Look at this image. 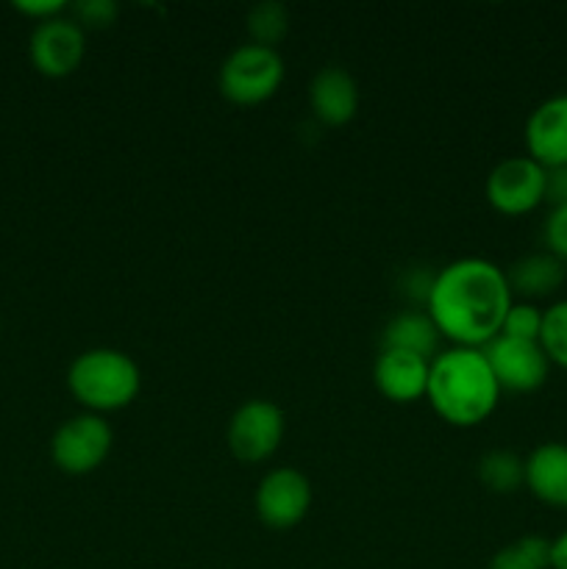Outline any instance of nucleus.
I'll list each match as a JSON object with an SVG mask.
<instances>
[{
	"label": "nucleus",
	"instance_id": "6ab92c4d",
	"mask_svg": "<svg viewBox=\"0 0 567 569\" xmlns=\"http://www.w3.org/2000/svg\"><path fill=\"white\" fill-rule=\"evenodd\" d=\"M289 28V11L287 6L278 3V0H261L253 9L248 11V33L250 42L267 44V48H276L281 42V37Z\"/></svg>",
	"mask_w": 567,
	"mask_h": 569
},
{
	"label": "nucleus",
	"instance_id": "1a4fd4ad",
	"mask_svg": "<svg viewBox=\"0 0 567 569\" xmlns=\"http://www.w3.org/2000/svg\"><path fill=\"white\" fill-rule=\"evenodd\" d=\"M256 517L265 522L267 528H276V531H287L295 528L306 515H309L311 506V483L295 467H278L270 470L259 481L253 495Z\"/></svg>",
	"mask_w": 567,
	"mask_h": 569
},
{
	"label": "nucleus",
	"instance_id": "b1692460",
	"mask_svg": "<svg viewBox=\"0 0 567 569\" xmlns=\"http://www.w3.org/2000/svg\"><path fill=\"white\" fill-rule=\"evenodd\" d=\"M14 9L22 11V14L33 17L37 22H44V20H53V17L64 14L67 3L64 0H17Z\"/></svg>",
	"mask_w": 567,
	"mask_h": 569
},
{
	"label": "nucleus",
	"instance_id": "ddd939ff",
	"mask_svg": "<svg viewBox=\"0 0 567 569\" xmlns=\"http://www.w3.org/2000/svg\"><path fill=\"white\" fill-rule=\"evenodd\" d=\"M309 103L320 122L334 128L345 126L359 111V83L345 67H320L309 83Z\"/></svg>",
	"mask_w": 567,
	"mask_h": 569
},
{
	"label": "nucleus",
	"instance_id": "4be33fe9",
	"mask_svg": "<svg viewBox=\"0 0 567 569\" xmlns=\"http://www.w3.org/2000/svg\"><path fill=\"white\" fill-rule=\"evenodd\" d=\"M543 242L548 253H554L556 259L567 264V200H556L550 206L543 226Z\"/></svg>",
	"mask_w": 567,
	"mask_h": 569
},
{
	"label": "nucleus",
	"instance_id": "a878e982",
	"mask_svg": "<svg viewBox=\"0 0 567 569\" xmlns=\"http://www.w3.org/2000/svg\"><path fill=\"white\" fill-rule=\"evenodd\" d=\"M550 569H567V528L550 539Z\"/></svg>",
	"mask_w": 567,
	"mask_h": 569
},
{
	"label": "nucleus",
	"instance_id": "5701e85b",
	"mask_svg": "<svg viewBox=\"0 0 567 569\" xmlns=\"http://www.w3.org/2000/svg\"><path fill=\"white\" fill-rule=\"evenodd\" d=\"M117 3L115 0H78L72 6V20L87 31V28H103L117 20Z\"/></svg>",
	"mask_w": 567,
	"mask_h": 569
},
{
	"label": "nucleus",
	"instance_id": "0eeeda50",
	"mask_svg": "<svg viewBox=\"0 0 567 569\" xmlns=\"http://www.w3.org/2000/svg\"><path fill=\"white\" fill-rule=\"evenodd\" d=\"M284 428H287L284 411L272 400H245L228 420V450L248 465L265 461L281 445Z\"/></svg>",
	"mask_w": 567,
	"mask_h": 569
},
{
	"label": "nucleus",
	"instance_id": "f03ea898",
	"mask_svg": "<svg viewBox=\"0 0 567 569\" xmlns=\"http://www.w3.org/2000/svg\"><path fill=\"white\" fill-rule=\"evenodd\" d=\"M426 398L445 422L470 428L493 415L500 387L481 348L456 345L431 359Z\"/></svg>",
	"mask_w": 567,
	"mask_h": 569
},
{
	"label": "nucleus",
	"instance_id": "412c9836",
	"mask_svg": "<svg viewBox=\"0 0 567 569\" xmlns=\"http://www.w3.org/2000/svg\"><path fill=\"white\" fill-rule=\"evenodd\" d=\"M543 311L537 303H528V300H515L511 309L506 311V320L500 333L504 337L515 339H531V342H539V331H543Z\"/></svg>",
	"mask_w": 567,
	"mask_h": 569
},
{
	"label": "nucleus",
	"instance_id": "393cba45",
	"mask_svg": "<svg viewBox=\"0 0 567 569\" xmlns=\"http://www.w3.org/2000/svg\"><path fill=\"white\" fill-rule=\"evenodd\" d=\"M548 200H550V203H556V200H567V164L550 172Z\"/></svg>",
	"mask_w": 567,
	"mask_h": 569
},
{
	"label": "nucleus",
	"instance_id": "dca6fc26",
	"mask_svg": "<svg viewBox=\"0 0 567 569\" xmlns=\"http://www.w3.org/2000/svg\"><path fill=\"white\" fill-rule=\"evenodd\" d=\"M439 328L434 326V320L428 317V311H400L384 328V348L406 350V353L422 356V359L431 361V356H437L439 345Z\"/></svg>",
	"mask_w": 567,
	"mask_h": 569
},
{
	"label": "nucleus",
	"instance_id": "423d86ee",
	"mask_svg": "<svg viewBox=\"0 0 567 569\" xmlns=\"http://www.w3.org/2000/svg\"><path fill=\"white\" fill-rule=\"evenodd\" d=\"M111 442H115V433H111L109 422L100 415L83 411L56 428L53 439H50V459L61 472L87 476L103 465Z\"/></svg>",
	"mask_w": 567,
	"mask_h": 569
},
{
	"label": "nucleus",
	"instance_id": "6e6552de",
	"mask_svg": "<svg viewBox=\"0 0 567 569\" xmlns=\"http://www.w3.org/2000/svg\"><path fill=\"white\" fill-rule=\"evenodd\" d=\"M481 350L487 356L489 367H493V376L498 381L500 392L504 389L506 392H534V389H539L548 381L550 361L539 342L498 333Z\"/></svg>",
	"mask_w": 567,
	"mask_h": 569
},
{
	"label": "nucleus",
	"instance_id": "4468645a",
	"mask_svg": "<svg viewBox=\"0 0 567 569\" xmlns=\"http://www.w3.org/2000/svg\"><path fill=\"white\" fill-rule=\"evenodd\" d=\"M528 492L545 506L567 509V445L543 442L526 459Z\"/></svg>",
	"mask_w": 567,
	"mask_h": 569
},
{
	"label": "nucleus",
	"instance_id": "7ed1b4c3",
	"mask_svg": "<svg viewBox=\"0 0 567 569\" xmlns=\"http://www.w3.org/2000/svg\"><path fill=\"white\" fill-rule=\"evenodd\" d=\"M67 387L72 398L92 415L126 409L142 387L137 361L117 348L83 350L67 370Z\"/></svg>",
	"mask_w": 567,
	"mask_h": 569
},
{
	"label": "nucleus",
	"instance_id": "f257e3e1",
	"mask_svg": "<svg viewBox=\"0 0 567 569\" xmlns=\"http://www.w3.org/2000/svg\"><path fill=\"white\" fill-rule=\"evenodd\" d=\"M515 303L506 270L467 256L445 264L426 292V311L442 337L459 348H484L500 333Z\"/></svg>",
	"mask_w": 567,
	"mask_h": 569
},
{
	"label": "nucleus",
	"instance_id": "20e7f679",
	"mask_svg": "<svg viewBox=\"0 0 567 569\" xmlns=\"http://www.w3.org/2000/svg\"><path fill=\"white\" fill-rule=\"evenodd\" d=\"M281 81L284 59L278 48L256 42L233 48L217 72V87H220L222 98L237 106H253L272 98Z\"/></svg>",
	"mask_w": 567,
	"mask_h": 569
},
{
	"label": "nucleus",
	"instance_id": "39448f33",
	"mask_svg": "<svg viewBox=\"0 0 567 569\" xmlns=\"http://www.w3.org/2000/svg\"><path fill=\"white\" fill-rule=\"evenodd\" d=\"M550 172L531 156H509L489 170L484 192L489 206L506 217H520L548 200Z\"/></svg>",
	"mask_w": 567,
	"mask_h": 569
},
{
	"label": "nucleus",
	"instance_id": "9b49d317",
	"mask_svg": "<svg viewBox=\"0 0 567 569\" xmlns=\"http://www.w3.org/2000/svg\"><path fill=\"white\" fill-rule=\"evenodd\" d=\"M526 150L548 172L567 164V92L550 94L528 114Z\"/></svg>",
	"mask_w": 567,
	"mask_h": 569
},
{
	"label": "nucleus",
	"instance_id": "aec40b11",
	"mask_svg": "<svg viewBox=\"0 0 567 569\" xmlns=\"http://www.w3.org/2000/svg\"><path fill=\"white\" fill-rule=\"evenodd\" d=\"M539 345H543L550 365L567 370V300H556L543 311Z\"/></svg>",
	"mask_w": 567,
	"mask_h": 569
},
{
	"label": "nucleus",
	"instance_id": "f3484780",
	"mask_svg": "<svg viewBox=\"0 0 567 569\" xmlns=\"http://www.w3.org/2000/svg\"><path fill=\"white\" fill-rule=\"evenodd\" d=\"M478 481L495 495H511L526 487V459L511 450H489L478 461Z\"/></svg>",
	"mask_w": 567,
	"mask_h": 569
},
{
	"label": "nucleus",
	"instance_id": "a211bd4d",
	"mask_svg": "<svg viewBox=\"0 0 567 569\" xmlns=\"http://www.w3.org/2000/svg\"><path fill=\"white\" fill-rule=\"evenodd\" d=\"M487 569H550V539L526 533V537L504 545L489 559Z\"/></svg>",
	"mask_w": 567,
	"mask_h": 569
},
{
	"label": "nucleus",
	"instance_id": "9d476101",
	"mask_svg": "<svg viewBox=\"0 0 567 569\" xmlns=\"http://www.w3.org/2000/svg\"><path fill=\"white\" fill-rule=\"evenodd\" d=\"M31 64L48 78H64L81 67L87 56V31L72 17H53L37 22L28 39Z\"/></svg>",
	"mask_w": 567,
	"mask_h": 569
},
{
	"label": "nucleus",
	"instance_id": "2eb2a0df",
	"mask_svg": "<svg viewBox=\"0 0 567 569\" xmlns=\"http://www.w3.org/2000/svg\"><path fill=\"white\" fill-rule=\"evenodd\" d=\"M506 281H509L511 295H520L523 300L534 303V300L559 292L561 283L567 281V264L548 250H537V253L520 256L506 270Z\"/></svg>",
	"mask_w": 567,
	"mask_h": 569
},
{
	"label": "nucleus",
	"instance_id": "f8f14e48",
	"mask_svg": "<svg viewBox=\"0 0 567 569\" xmlns=\"http://www.w3.org/2000/svg\"><path fill=\"white\" fill-rule=\"evenodd\" d=\"M428 370H431V361L422 356L381 348L376 365H372V381L384 398L395 400V403H411L426 395Z\"/></svg>",
	"mask_w": 567,
	"mask_h": 569
}]
</instances>
